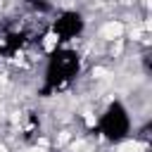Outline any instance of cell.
<instances>
[{
    "instance_id": "obj_3",
    "label": "cell",
    "mask_w": 152,
    "mask_h": 152,
    "mask_svg": "<svg viewBox=\"0 0 152 152\" xmlns=\"http://www.w3.org/2000/svg\"><path fill=\"white\" fill-rule=\"evenodd\" d=\"M86 28V19L76 10H64L55 21H52V38L57 45H66L69 40L78 38Z\"/></svg>"
},
{
    "instance_id": "obj_1",
    "label": "cell",
    "mask_w": 152,
    "mask_h": 152,
    "mask_svg": "<svg viewBox=\"0 0 152 152\" xmlns=\"http://www.w3.org/2000/svg\"><path fill=\"white\" fill-rule=\"evenodd\" d=\"M81 71V55L69 48V45H57L52 48L48 64H45V74H43V88L50 93L64 90Z\"/></svg>"
},
{
    "instance_id": "obj_2",
    "label": "cell",
    "mask_w": 152,
    "mask_h": 152,
    "mask_svg": "<svg viewBox=\"0 0 152 152\" xmlns=\"http://www.w3.org/2000/svg\"><path fill=\"white\" fill-rule=\"evenodd\" d=\"M131 126H133L131 114H128V109H126L121 102H109V104L102 109V114L97 116V131H100V135H102L104 140L114 142V145L128 140Z\"/></svg>"
}]
</instances>
